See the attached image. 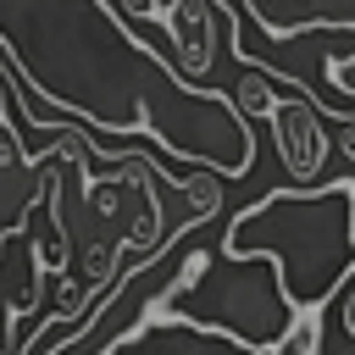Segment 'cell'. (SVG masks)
Listing matches in <instances>:
<instances>
[{"instance_id":"6","label":"cell","mask_w":355,"mask_h":355,"mask_svg":"<svg viewBox=\"0 0 355 355\" xmlns=\"http://www.w3.org/2000/svg\"><path fill=\"white\" fill-rule=\"evenodd\" d=\"M227 94H233V105L244 111V122H272V111H277V100H283V94L272 89L266 72H244Z\"/></svg>"},{"instance_id":"9","label":"cell","mask_w":355,"mask_h":355,"mask_svg":"<svg viewBox=\"0 0 355 355\" xmlns=\"http://www.w3.org/2000/svg\"><path fill=\"white\" fill-rule=\"evenodd\" d=\"M333 139H338V155L349 161V178H355V116H349V122H338V133H333Z\"/></svg>"},{"instance_id":"3","label":"cell","mask_w":355,"mask_h":355,"mask_svg":"<svg viewBox=\"0 0 355 355\" xmlns=\"http://www.w3.org/2000/svg\"><path fill=\"white\" fill-rule=\"evenodd\" d=\"M194 327V333H222L250 355H277L288 333L300 327V311L283 288L277 261H233V255H189L178 283H166L150 300V316L139 327Z\"/></svg>"},{"instance_id":"7","label":"cell","mask_w":355,"mask_h":355,"mask_svg":"<svg viewBox=\"0 0 355 355\" xmlns=\"http://www.w3.org/2000/svg\"><path fill=\"white\" fill-rule=\"evenodd\" d=\"M277 355H322V327H316V316H300V327L288 333V344H283Z\"/></svg>"},{"instance_id":"5","label":"cell","mask_w":355,"mask_h":355,"mask_svg":"<svg viewBox=\"0 0 355 355\" xmlns=\"http://www.w3.org/2000/svg\"><path fill=\"white\" fill-rule=\"evenodd\" d=\"M355 111H327L322 100H311V94H283L277 100V111H272V139H277V155H283V166H288V178L294 183H311V178H322V166H327V122H349ZM316 189V183H311Z\"/></svg>"},{"instance_id":"1","label":"cell","mask_w":355,"mask_h":355,"mask_svg":"<svg viewBox=\"0 0 355 355\" xmlns=\"http://www.w3.org/2000/svg\"><path fill=\"white\" fill-rule=\"evenodd\" d=\"M0 61L22 94L72 111L78 128L144 133L222 183L255 166V133L233 94L194 89L122 22L116 0H0Z\"/></svg>"},{"instance_id":"10","label":"cell","mask_w":355,"mask_h":355,"mask_svg":"<svg viewBox=\"0 0 355 355\" xmlns=\"http://www.w3.org/2000/svg\"><path fill=\"white\" fill-rule=\"evenodd\" d=\"M338 322H344V333L355 338V283L344 288V305H338Z\"/></svg>"},{"instance_id":"4","label":"cell","mask_w":355,"mask_h":355,"mask_svg":"<svg viewBox=\"0 0 355 355\" xmlns=\"http://www.w3.org/2000/svg\"><path fill=\"white\" fill-rule=\"evenodd\" d=\"M116 11H122V22L128 28H139V22H161L166 33H172V67L194 83V89H205L200 78L211 72V61H216V28H222V6H211V0H161V6H122L116 0Z\"/></svg>"},{"instance_id":"8","label":"cell","mask_w":355,"mask_h":355,"mask_svg":"<svg viewBox=\"0 0 355 355\" xmlns=\"http://www.w3.org/2000/svg\"><path fill=\"white\" fill-rule=\"evenodd\" d=\"M327 78L338 94H355V50H327Z\"/></svg>"},{"instance_id":"2","label":"cell","mask_w":355,"mask_h":355,"mask_svg":"<svg viewBox=\"0 0 355 355\" xmlns=\"http://www.w3.org/2000/svg\"><path fill=\"white\" fill-rule=\"evenodd\" d=\"M222 255L277 261L300 316H316L355 272V178L272 189L222 227Z\"/></svg>"}]
</instances>
